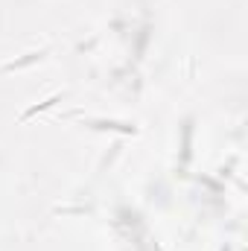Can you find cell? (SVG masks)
Returning <instances> with one entry per match:
<instances>
[{
  "label": "cell",
  "mask_w": 248,
  "mask_h": 251,
  "mask_svg": "<svg viewBox=\"0 0 248 251\" xmlns=\"http://www.w3.org/2000/svg\"><path fill=\"white\" fill-rule=\"evenodd\" d=\"M59 100H62V97H50V100H47V102H41V105H32V108H29V111H26V114H24V117H21V123H26V120H29V117H35V114H38V111H44V108H50V105H56V102H59Z\"/></svg>",
  "instance_id": "1"
}]
</instances>
